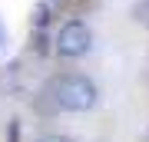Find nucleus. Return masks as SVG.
<instances>
[{"label": "nucleus", "instance_id": "obj_3", "mask_svg": "<svg viewBox=\"0 0 149 142\" xmlns=\"http://www.w3.org/2000/svg\"><path fill=\"white\" fill-rule=\"evenodd\" d=\"M3 53H7V26L0 23V56H3Z\"/></svg>", "mask_w": 149, "mask_h": 142}, {"label": "nucleus", "instance_id": "obj_2", "mask_svg": "<svg viewBox=\"0 0 149 142\" xmlns=\"http://www.w3.org/2000/svg\"><path fill=\"white\" fill-rule=\"evenodd\" d=\"M90 46H93V33H90L86 23L70 20V23L60 26V33H56V53L60 56L76 60V56H83V53H90Z\"/></svg>", "mask_w": 149, "mask_h": 142}, {"label": "nucleus", "instance_id": "obj_1", "mask_svg": "<svg viewBox=\"0 0 149 142\" xmlns=\"http://www.w3.org/2000/svg\"><path fill=\"white\" fill-rule=\"evenodd\" d=\"M100 93H96V83L83 73H70V76H60L53 83V103L66 112H86L93 109Z\"/></svg>", "mask_w": 149, "mask_h": 142}, {"label": "nucleus", "instance_id": "obj_4", "mask_svg": "<svg viewBox=\"0 0 149 142\" xmlns=\"http://www.w3.org/2000/svg\"><path fill=\"white\" fill-rule=\"evenodd\" d=\"M40 142H73V139H66V136H47V139H40Z\"/></svg>", "mask_w": 149, "mask_h": 142}]
</instances>
